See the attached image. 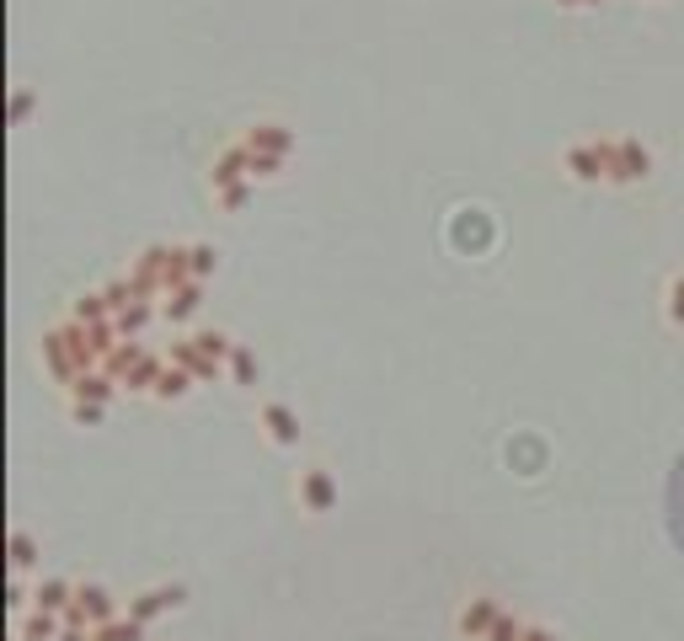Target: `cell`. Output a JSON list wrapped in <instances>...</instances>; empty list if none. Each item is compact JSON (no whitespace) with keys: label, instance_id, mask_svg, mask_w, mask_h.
<instances>
[{"label":"cell","instance_id":"cell-9","mask_svg":"<svg viewBox=\"0 0 684 641\" xmlns=\"http://www.w3.org/2000/svg\"><path fill=\"white\" fill-rule=\"evenodd\" d=\"M663 316H668V326H684V273L668 278V289H663Z\"/></svg>","mask_w":684,"mask_h":641},{"label":"cell","instance_id":"cell-4","mask_svg":"<svg viewBox=\"0 0 684 641\" xmlns=\"http://www.w3.org/2000/svg\"><path fill=\"white\" fill-rule=\"evenodd\" d=\"M257 422L268 428V439H273L278 449H294V444H300V417H294L284 401H262V406H257Z\"/></svg>","mask_w":684,"mask_h":641},{"label":"cell","instance_id":"cell-7","mask_svg":"<svg viewBox=\"0 0 684 641\" xmlns=\"http://www.w3.org/2000/svg\"><path fill=\"white\" fill-rule=\"evenodd\" d=\"M182 604V588H150V593H139V599H129V615L139 625H150L155 615H166V609H177Z\"/></svg>","mask_w":684,"mask_h":641},{"label":"cell","instance_id":"cell-12","mask_svg":"<svg viewBox=\"0 0 684 641\" xmlns=\"http://www.w3.org/2000/svg\"><path fill=\"white\" fill-rule=\"evenodd\" d=\"M102 412H107L102 401H75V396H70V417L81 422V428H91V422H102Z\"/></svg>","mask_w":684,"mask_h":641},{"label":"cell","instance_id":"cell-14","mask_svg":"<svg viewBox=\"0 0 684 641\" xmlns=\"http://www.w3.org/2000/svg\"><path fill=\"white\" fill-rule=\"evenodd\" d=\"M556 6H599V0H556Z\"/></svg>","mask_w":684,"mask_h":641},{"label":"cell","instance_id":"cell-13","mask_svg":"<svg viewBox=\"0 0 684 641\" xmlns=\"http://www.w3.org/2000/svg\"><path fill=\"white\" fill-rule=\"evenodd\" d=\"M11 561H17V567H33V561H38L33 535H11Z\"/></svg>","mask_w":684,"mask_h":641},{"label":"cell","instance_id":"cell-1","mask_svg":"<svg viewBox=\"0 0 684 641\" xmlns=\"http://www.w3.org/2000/svg\"><path fill=\"white\" fill-rule=\"evenodd\" d=\"M567 177L578 182H610V139H583V145H572L562 155Z\"/></svg>","mask_w":684,"mask_h":641},{"label":"cell","instance_id":"cell-6","mask_svg":"<svg viewBox=\"0 0 684 641\" xmlns=\"http://www.w3.org/2000/svg\"><path fill=\"white\" fill-rule=\"evenodd\" d=\"M241 145H252V150H262V155H284V161H289L294 134L284 129V123H252V129L241 134Z\"/></svg>","mask_w":684,"mask_h":641},{"label":"cell","instance_id":"cell-10","mask_svg":"<svg viewBox=\"0 0 684 641\" xmlns=\"http://www.w3.org/2000/svg\"><path fill=\"white\" fill-rule=\"evenodd\" d=\"M188 262H193V278H198V284H204V278H209L214 268H220V252L198 241V246H188Z\"/></svg>","mask_w":684,"mask_h":641},{"label":"cell","instance_id":"cell-11","mask_svg":"<svg viewBox=\"0 0 684 641\" xmlns=\"http://www.w3.org/2000/svg\"><path fill=\"white\" fill-rule=\"evenodd\" d=\"M214 198H220V209H230V214H236V209H246V198H252V182L220 187V193H214Z\"/></svg>","mask_w":684,"mask_h":641},{"label":"cell","instance_id":"cell-3","mask_svg":"<svg viewBox=\"0 0 684 641\" xmlns=\"http://www.w3.org/2000/svg\"><path fill=\"white\" fill-rule=\"evenodd\" d=\"M497 620H503V604L487 599V593H476V599L460 609V636H465V641H487Z\"/></svg>","mask_w":684,"mask_h":641},{"label":"cell","instance_id":"cell-8","mask_svg":"<svg viewBox=\"0 0 684 641\" xmlns=\"http://www.w3.org/2000/svg\"><path fill=\"white\" fill-rule=\"evenodd\" d=\"M230 374H236V385H257L262 380V364L252 358V348H241V342H236V353H230Z\"/></svg>","mask_w":684,"mask_h":641},{"label":"cell","instance_id":"cell-5","mask_svg":"<svg viewBox=\"0 0 684 641\" xmlns=\"http://www.w3.org/2000/svg\"><path fill=\"white\" fill-rule=\"evenodd\" d=\"M300 503H305V513H332V503H337V481L326 476L321 465L300 471Z\"/></svg>","mask_w":684,"mask_h":641},{"label":"cell","instance_id":"cell-2","mask_svg":"<svg viewBox=\"0 0 684 641\" xmlns=\"http://www.w3.org/2000/svg\"><path fill=\"white\" fill-rule=\"evenodd\" d=\"M652 171V150L642 145V139H631V134H620V139H610V182H642Z\"/></svg>","mask_w":684,"mask_h":641}]
</instances>
